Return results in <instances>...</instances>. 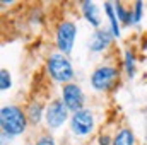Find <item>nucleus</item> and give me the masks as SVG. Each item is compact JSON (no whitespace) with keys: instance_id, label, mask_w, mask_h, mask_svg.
Here are the masks:
<instances>
[{"instance_id":"nucleus-7","label":"nucleus","mask_w":147,"mask_h":145,"mask_svg":"<svg viewBox=\"0 0 147 145\" xmlns=\"http://www.w3.org/2000/svg\"><path fill=\"white\" fill-rule=\"evenodd\" d=\"M62 96H63L65 106L70 111L77 113V111L82 109V106H84V94H82V91H80L79 85H75V84H65L63 89H62Z\"/></svg>"},{"instance_id":"nucleus-3","label":"nucleus","mask_w":147,"mask_h":145,"mask_svg":"<svg viewBox=\"0 0 147 145\" xmlns=\"http://www.w3.org/2000/svg\"><path fill=\"white\" fill-rule=\"evenodd\" d=\"M75 36H77V28L74 22H62L57 29V44L60 48L62 53H70L74 46V41H75Z\"/></svg>"},{"instance_id":"nucleus-9","label":"nucleus","mask_w":147,"mask_h":145,"mask_svg":"<svg viewBox=\"0 0 147 145\" xmlns=\"http://www.w3.org/2000/svg\"><path fill=\"white\" fill-rule=\"evenodd\" d=\"M82 10H84V17L89 21V24H92L94 28H99V15H98V9L94 7L92 2H82Z\"/></svg>"},{"instance_id":"nucleus-10","label":"nucleus","mask_w":147,"mask_h":145,"mask_svg":"<svg viewBox=\"0 0 147 145\" xmlns=\"http://www.w3.org/2000/svg\"><path fill=\"white\" fill-rule=\"evenodd\" d=\"M41 114H43V106L41 104H38V103H33L29 109H28V121H31L33 125H38L39 123V119H41Z\"/></svg>"},{"instance_id":"nucleus-17","label":"nucleus","mask_w":147,"mask_h":145,"mask_svg":"<svg viewBox=\"0 0 147 145\" xmlns=\"http://www.w3.org/2000/svg\"><path fill=\"white\" fill-rule=\"evenodd\" d=\"M36 145H55V142H53V138H51V137L45 135V137H41V138L36 142Z\"/></svg>"},{"instance_id":"nucleus-13","label":"nucleus","mask_w":147,"mask_h":145,"mask_svg":"<svg viewBox=\"0 0 147 145\" xmlns=\"http://www.w3.org/2000/svg\"><path fill=\"white\" fill-rule=\"evenodd\" d=\"M115 12L118 14V17H120L121 22H125V24L135 22V21H134V12H132V10H125V9L121 7V3H115Z\"/></svg>"},{"instance_id":"nucleus-12","label":"nucleus","mask_w":147,"mask_h":145,"mask_svg":"<svg viewBox=\"0 0 147 145\" xmlns=\"http://www.w3.org/2000/svg\"><path fill=\"white\" fill-rule=\"evenodd\" d=\"M113 145H134V133L130 130H121L113 140Z\"/></svg>"},{"instance_id":"nucleus-8","label":"nucleus","mask_w":147,"mask_h":145,"mask_svg":"<svg viewBox=\"0 0 147 145\" xmlns=\"http://www.w3.org/2000/svg\"><path fill=\"white\" fill-rule=\"evenodd\" d=\"M113 39V31H108V29H103V31H98L92 41H91V50L92 51H103Z\"/></svg>"},{"instance_id":"nucleus-15","label":"nucleus","mask_w":147,"mask_h":145,"mask_svg":"<svg viewBox=\"0 0 147 145\" xmlns=\"http://www.w3.org/2000/svg\"><path fill=\"white\" fill-rule=\"evenodd\" d=\"M125 68H127V72H128L130 77H132L134 72H135V67H134V56H132L130 51H127V55H125Z\"/></svg>"},{"instance_id":"nucleus-5","label":"nucleus","mask_w":147,"mask_h":145,"mask_svg":"<svg viewBox=\"0 0 147 145\" xmlns=\"http://www.w3.org/2000/svg\"><path fill=\"white\" fill-rule=\"evenodd\" d=\"M70 125H72V132L79 137H86L92 132V126H94V118H92V113L87 111V109H80L77 113H74L72 119H70Z\"/></svg>"},{"instance_id":"nucleus-16","label":"nucleus","mask_w":147,"mask_h":145,"mask_svg":"<svg viewBox=\"0 0 147 145\" xmlns=\"http://www.w3.org/2000/svg\"><path fill=\"white\" fill-rule=\"evenodd\" d=\"M142 17V2H135V10H134V21L139 22Z\"/></svg>"},{"instance_id":"nucleus-11","label":"nucleus","mask_w":147,"mask_h":145,"mask_svg":"<svg viewBox=\"0 0 147 145\" xmlns=\"http://www.w3.org/2000/svg\"><path fill=\"white\" fill-rule=\"evenodd\" d=\"M105 9H106V14H108V17H110L111 31H113V34H115V36L118 38V36H120V24H118L116 15H115V7H113L110 2H108V3H105Z\"/></svg>"},{"instance_id":"nucleus-18","label":"nucleus","mask_w":147,"mask_h":145,"mask_svg":"<svg viewBox=\"0 0 147 145\" xmlns=\"http://www.w3.org/2000/svg\"><path fill=\"white\" fill-rule=\"evenodd\" d=\"M98 142H99V145H110L111 144V138L108 137V135H101Z\"/></svg>"},{"instance_id":"nucleus-2","label":"nucleus","mask_w":147,"mask_h":145,"mask_svg":"<svg viewBox=\"0 0 147 145\" xmlns=\"http://www.w3.org/2000/svg\"><path fill=\"white\" fill-rule=\"evenodd\" d=\"M48 72L57 82H69L74 77L72 65L62 53H55L48 58Z\"/></svg>"},{"instance_id":"nucleus-14","label":"nucleus","mask_w":147,"mask_h":145,"mask_svg":"<svg viewBox=\"0 0 147 145\" xmlns=\"http://www.w3.org/2000/svg\"><path fill=\"white\" fill-rule=\"evenodd\" d=\"M10 87V73L7 70H2L0 72V89L2 91H7Z\"/></svg>"},{"instance_id":"nucleus-6","label":"nucleus","mask_w":147,"mask_h":145,"mask_svg":"<svg viewBox=\"0 0 147 145\" xmlns=\"http://www.w3.org/2000/svg\"><path fill=\"white\" fill-rule=\"evenodd\" d=\"M67 113H69V108L65 106V103L62 99L53 101L46 109V123H48V126H51V128L62 126L67 121Z\"/></svg>"},{"instance_id":"nucleus-1","label":"nucleus","mask_w":147,"mask_h":145,"mask_svg":"<svg viewBox=\"0 0 147 145\" xmlns=\"http://www.w3.org/2000/svg\"><path fill=\"white\" fill-rule=\"evenodd\" d=\"M26 123H28V116L19 108L3 106L0 109V125H2L3 133H7L10 137L21 135L26 128Z\"/></svg>"},{"instance_id":"nucleus-4","label":"nucleus","mask_w":147,"mask_h":145,"mask_svg":"<svg viewBox=\"0 0 147 145\" xmlns=\"http://www.w3.org/2000/svg\"><path fill=\"white\" fill-rule=\"evenodd\" d=\"M118 79V70L113 67H99L96 68L92 77H91V84L96 91H108L111 85L115 84V80Z\"/></svg>"}]
</instances>
